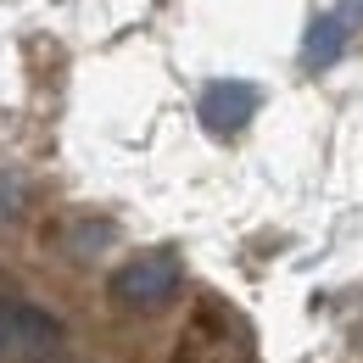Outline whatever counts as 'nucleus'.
Returning a JSON list of instances; mask_svg holds the SVG:
<instances>
[{
    "label": "nucleus",
    "instance_id": "nucleus-2",
    "mask_svg": "<svg viewBox=\"0 0 363 363\" xmlns=\"http://www.w3.org/2000/svg\"><path fill=\"white\" fill-rule=\"evenodd\" d=\"M179 279H184V269L174 252H140V257H129L112 274V296L129 313H157V308H168L179 296Z\"/></svg>",
    "mask_w": 363,
    "mask_h": 363
},
{
    "label": "nucleus",
    "instance_id": "nucleus-4",
    "mask_svg": "<svg viewBox=\"0 0 363 363\" xmlns=\"http://www.w3.org/2000/svg\"><path fill=\"white\" fill-rule=\"evenodd\" d=\"M257 106H263V95H257V84H240V79H213L207 90H201V101H196V112H201V129L207 135H240L252 118H257Z\"/></svg>",
    "mask_w": 363,
    "mask_h": 363
},
{
    "label": "nucleus",
    "instance_id": "nucleus-3",
    "mask_svg": "<svg viewBox=\"0 0 363 363\" xmlns=\"http://www.w3.org/2000/svg\"><path fill=\"white\" fill-rule=\"evenodd\" d=\"M62 324L45 313V308H34V302H0V347L6 352H17V358L28 363H45L62 352Z\"/></svg>",
    "mask_w": 363,
    "mask_h": 363
},
{
    "label": "nucleus",
    "instance_id": "nucleus-6",
    "mask_svg": "<svg viewBox=\"0 0 363 363\" xmlns=\"http://www.w3.org/2000/svg\"><path fill=\"white\" fill-rule=\"evenodd\" d=\"M17 201H23V190H17L11 179H0V224H6V218H17Z\"/></svg>",
    "mask_w": 363,
    "mask_h": 363
},
{
    "label": "nucleus",
    "instance_id": "nucleus-5",
    "mask_svg": "<svg viewBox=\"0 0 363 363\" xmlns=\"http://www.w3.org/2000/svg\"><path fill=\"white\" fill-rule=\"evenodd\" d=\"M347 34H352V23H347L341 11L318 17L313 28H308V45H302V67H308V73H324V67L347 50Z\"/></svg>",
    "mask_w": 363,
    "mask_h": 363
},
{
    "label": "nucleus",
    "instance_id": "nucleus-1",
    "mask_svg": "<svg viewBox=\"0 0 363 363\" xmlns=\"http://www.w3.org/2000/svg\"><path fill=\"white\" fill-rule=\"evenodd\" d=\"M168 363H257V335L240 308H229L224 296H201L196 313L184 318Z\"/></svg>",
    "mask_w": 363,
    "mask_h": 363
}]
</instances>
